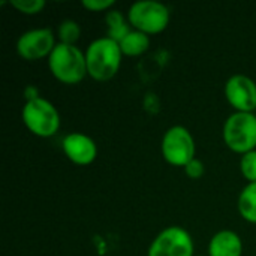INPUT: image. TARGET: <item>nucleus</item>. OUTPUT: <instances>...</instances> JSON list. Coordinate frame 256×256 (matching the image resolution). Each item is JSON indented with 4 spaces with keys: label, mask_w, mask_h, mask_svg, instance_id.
Listing matches in <instances>:
<instances>
[{
    "label": "nucleus",
    "mask_w": 256,
    "mask_h": 256,
    "mask_svg": "<svg viewBox=\"0 0 256 256\" xmlns=\"http://www.w3.org/2000/svg\"><path fill=\"white\" fill-rule=\"evenodd\" d=\"M122 48L108 36L93 40L86 51L87 72L96 81L111 80L120 69Z\"/></svg>",
    "instance_id": "1"
},
{
    "label": "nucleus",
    "mask_w": 256,
    "mask_h": 256,
    "mask_svg": "<svg viewBox=\"0 0 256 256\" xmlns=\"http://www.w3.org/2000/svg\"><path fill=\"white\" fill-rule=\"evenodd\" d=\"M48 64L52 75L64 84H76L88 74L86 56L75 45L57 44L48 57Z\"/></svg>",
    "instance_id": "2"
},
{
    "label": "nucleus",
    "mask_w": 256,
    "mask_h": 256,
    "mask_svg": "<svg viewBox=\"0 0 256 256\" xmlns=\"http://www.w3.org/2000/svg\"><path fill=\"white\" fill-rule=\"evenodd\" d=\"M225 144L236 153L246 154L256 147V116L254 112H236L224 124Z\"/></svg>",
    "instance_id": "3"
},
{
    "label": "nucleus",
    "mask_w": 256,
    "mask_h": 256,
    "mask_svg": "<svg viewBox=\"0 0 256 256\" xmlns=\"http://www.w3.org/2000/svg\"><path fill=\"white\" fill-rule=\"evenodd\" d=\"M22 122L38 136H52L60 128V116L56 106L44 98L27 100L22 108Z\"/></svg>",
    "instance_id": "4"
},
{
    "label": "nucleus",
    "mask_w": 256,
    "mask_h": 256,
    "mask_svg": "<svg viewBox=\"0 0 256 256\" xmlns=\"http://www.w3.org/2000/svg\"><path fill=\"white\" fill-rule=\"evenodd\" d=\"M128 20L136 30L144 32L146 34H154L166 28L170 10L160 2L140 0L129 8Z\"/></svg>",
    "instance_id": "5"
},
{
    "label": "nucleus",
    "mask_w": 256,
    "mask_h": 256,
    "mask_svg": "<svg viewBox=\"0 0 256 256\" xmlns=\"http://www.w3.org/2000/svg\"><path fill=\"white\" fill-rule=\"evenodd\" d=\"M162 154L174 166H186L195 159V141L192 134L183 126H172L162 140Z\"/></svg>",
    "instance_id": "6"
},
{
    "label": "nucleus",
    "mask_w": 256,
    "mask_h": 256,
    "mask_svg": "<svg viewBox=\"0 0 256 256\" xmlns=\"http://www.w3.org/2000/svg\"><path fill=\"white\" fill-rule=\"evenodd\" d=\"M194 240L190 234L180 226L164 230L152 243L148 256H192Z\"/></svg>",
    "instance_id": "7"
},
{
    "label": "nucleus",
    "mask_w": 256,
    "mask_h": 256,
    "mask_svg": "<svg viewBox=\"0 0 256 256\" xmlns=\"http://www.w3.org/2000/svg\"><path fill=\"white\" fill-rule=\"evenodd\" d=\"M54 33L51 28H33L22 33L16 40V51L26 60H38L52 52Z\"/></svg>",
    "instance_id": "8"
},
{
    "label": "nucleus",
    "mask_w": 256,
    "mask_h": 256,
    "mask_svg": "<svg viewBox=\"0 0 256 256\" xmlns=\"http://www.w3.org/2000/svg\"><path fill=\"white\" fill-rule=\"evenodd\" d=\"M225 96L237 112L256 110V84L246 75H232L225 84Z\"/></svg>",
    "instance_id": "9"
},
{
    "label": "nucleus",
    "mask_w": 256,
    "mask_h": 256,
    "mask_svg": "<svg viewBox=\"0 0 256 256\" xmlns=\"http://www.w3.org/2000/svg\"><path fill=\"white\" fill-rule=\"evenodd\" d=\"M63 152L76 165H88L96 159V142L84 134H69L63 140Z\"/></svg>",
    "instance_id": "10"
},
{
    "label": "nucleus",
    "mask_w": 256,
    "mask_h": 256,
    "mask_svg": "<svg viewBox=\"0 0 256 256\" xmlns=\"http://www.w3.org/2000/svg\"><path fill=\"white\" fill-rule=\"evenodd\" d=\"M210 256H242L243 243L234 231H220L210 240Z\"/></svg>",
    "instance_id": "11"
},
{
    "label": "nucleus",
    "mask_w": 256,
    "mask_h": 256,
    "mask_svg": "<svg viewBox=\"0 0 256 256\" xmlns=\"http://www.w3.org/2000/svg\"><path fill=\"white\" fill-rule=\"evenodd\" d=\"M122 52L126 56H140L146 52L150 46V38L144 32L132 30L120 44Z\"/></svg>",
    "instance_id": "12"
},
{
    "label": "nucleus",
    "mask_w": 256,
    "mask_h": 256,
    "mask_svg": "<svg viewBox=\"0 0 256 256\" xmlns=\"http://www.w3.org/2000/svg\"><path fill=\"white\" fill-rule=\"evenodd\" d=\"M105 20L108 24V38L118 44L132 32L130 22L126 21L124 16L118 10H110L105 16Z\"/></svg>",
    "instance_id": "13"
},
{
    "label": "nucleus",
    "mask_w": 256,
    "mask_h": 256,
    "mask_svg": "<svg viewBox=\"0 0 256 256\" xmlns=\"http://www.w3.org/2000/svg\"><path fill=\"white\" fill-rule=\"evenodd\" d=\"M238 212L248 220L256 224V182L249 183L240 194Z\"/></svg>",
    "instance_id": "14"
},
{
    "label": "nucleus",
    "mask_w": 256,
    "mask_h": 256,
    "mask_svg": "<svg viewBox=\"0 0 256 256\" xmlns=\"http://www.w3.org/2000/svg\"><path fill=\"white\" fill-rule=\"evenodd\" d=\"M81 28L76 21L74 20H64L58 26V38L60 44H68V45H75V42L80 39Z\"/></svg>",
    "instance_id": "15"
},
{
    "label": "nucleus",
    "mask_w": 256,
    "mask_h": 256,
    "mask_svg": "<svg viewBox=\"0 0 256 256\" xmlns=\"http://www.w3.org/2000/svg\"><path fill=\"white\" fill-rule=\"evenodd\" d=\"M240 170L243 176L249 180V183L256 182V150H252L242 156L240 160Z\"/></svg>",
    "instance_id": "16"
},
{
    "label": "nucleus",
    "mask_w": 256,
    "mask_h": 256,
    "mask_svg": "<svg viewBox=\"0 0 256 256\" xmlns=\"http://www.w3.org/2000/svg\"><path fill=\"white\" fill-rule=\"evenodd\" d=\"M10 4L22 14H38L44 9V0H12Z\"/></svg>",
    "instance_id": "17"
},
{
    "label": "nucleus",
    "mask_w": 256,
    "mask_h": 256,
    "mask_svg": "<svg viewBox=\"0 0 256 256\" xmlns=\"http://www.w3.org/2000/svg\"><path fill=\"white\" fill-rule=\"evenodd\" d=\"M184 170H186V174H188V177H190V178H201L202 176H204V164L200 160V159H194V160H190L186 166H184Z\"/></svg>",
    "instance_id": "18"
},
{
    "label": "nucleus",
    "mask_w": 256,
    "mask_h": 256,
    "mask_svg": "<svg viewBox=\"0 0 256 256\" xmlns=\"http://www.w3.org/2000/svg\"><path fill=\"white\" fill-rule=\"evenodd\" d=\"M81 4H82L84 8L90 9V10L99 12V10H105V9H108V8H111V6H114L116 2H114V0H82Z\"/></svg>",
    "instance_id": "19"
}]
</instances>
